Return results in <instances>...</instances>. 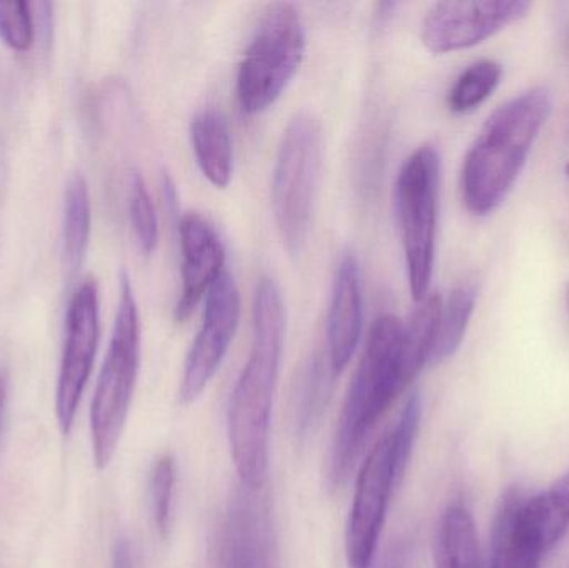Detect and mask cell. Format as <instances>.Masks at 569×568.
Segmentation results:
<instances>
[{
    "label": "cell",
    "instance_id": "cell-20",
    "mask_svg": "<svg viewBox=\"0 0 569 568\" xmlns=\"http://www.w3.org/2000/svg\"><path fill=\"white\" fill-rule=\"evenodd\" d=\"M525 500L528 516L540 530L548 550L553 549L569 530V472L550 489Z\"/></svg>",
    "mask_w": 569,
    "mask_h": 568
},
{
    "label": "cell",
    "instance_id": "cell-25",
    "mask_svg": "<svg viewBox=\"0 0 569 568\" xmlns=\"http://www.w3.org/2000/svg\"><path fill=\"white\" fill-rule=\"evenodd\" d=\"M421 420V399L418 393H413L405 403L401 412L400 422H398L393 436L395 450V476H397V486H400L410 464L411 454H413L415 442H417L418 429Z\"/></svg>",
    "mask_w": 569,
    "mask_h": 568
},
{
    "label": "cell",
    "instance_id": "cell-22",
    "mask_svg": "<svg viewBox=\"0 0 569 568\" xmlns=\"http://www.w3.org/2000/svg\"><path fill=\"white\" fill-rule=\"evenodd\" d=\"M176 460L169 454L156 460L150 474V500L153 522L162 539H169L173 522V492H176Z\"/></svg>",
    "mask_w": 569,
    "mask_h": 568
},
{
    "label": "cell",
    "instance_id": "cell-5",
    "mask_svg": "<svg viewBox=\"0 0 569 568\" xmlns=\"http://www.w3.org/2000/svg\"><path fill=\"white\" fill-rule=\"evenodd\" d=\"M321 153L320 120L313 113H297L284 129L272 183L273 216L284 249L291 257L303 252L310 232Z\"/></svg>",
    "mask_w": 569,
    "mask_h": 568
},
{
    "label": "cell",
    "instance_id": "cell-1",
    "mask_svg": "<svg viewBox=\"0 0 569 568\" xmlns=\"http://www.w3.org/2000/svg\"><path fill=\"white\" fill-rule=\"evenodd\" d=\"M284 339L282 293L263 277L253 299V343L230 397L229 440L240 486L263 490L270 479V422Z\"/></svg>",
    "mask_w": 569,
    "mask_h": 568
},
{
    "label": "cell",
    "instance_id": "cell-3",
    "mask_svg": "<svg viewBox=\"0 0 569 568\" xmlns=\"http://www.w3.org/2000/svg\"><path fill=\"white\" fill-rule=\"evenodd\" d=\"M413 382L405 350V323L397 316L378 317L351 379L338 420L330 457L331 487L350 476L368 437L398 396Z\"/></svg>",
    "mask_w": 569,
    "mask_h": 568
},
{
    "label": "cell",
    "instance_id": "cell-17",
    "mask_svg": "<svg viewBox=\"0 0 569 568\" xmlns=\"http://www.w3.org/2000/svg\"><path fill=\"white\" fill-rule=\"evenodd\" d=\"M437 568H485L477 524L467 507L453 504L445 510L435 539Z\"/></svg>",
    "mask_w": 569,
    "mask_h": 568
},
{
    "label": "cell",
    "instance_id": "cell-13",
    "mask_svg": "<svg viewBox=\"0 0 569 568\" xmlns=\"http://www.w3.org/2000/svg\"><path fill=\"white\" fill-rule=\"evenodd\" d=\"M361 327L363 286L360 262L353 253H347L335 272L327 317V356L335 377L340 376L350 363L360 343Z\"/></svg>",
    "mask_w": 569,
    "mask_h": 568
},
{
    "label": "cell",
    "instance_id": "cell-12",
    "mask_svg": "<svg viewBox=\"0 0 569 568\" xmlns=\"http://www.w3.org/2000/svg\"><path fill=\"white\" fill-rule=\"evenodd\" d=\"M180 250H182V290L176 307L177 322H186L200 300L223 273L226 249L212 223L199 212L180 217Z\"/></svg>",
    "mask_w": 569,
    "mask_h": 568
},
{
    "label": "cell",
    "instance_id": "cell-2",
    "mask_svg": "<svg viewBox=\"0 0 569 568\" xmlns=\"http://www.w3.org/2000/svg\"><path fill=\"white\" fill-rule=\"evenodd\" d=\"M551 109V93L531 89L488 117L461 170V193L471 213L488 216L510 196Z\"/></svg>",
    "mask_w": 569,
    "mask_h": 568
},
{
    "label": "cell",
    "instance_id": "cell-24",
    "mask_svg": "<svg viewBox=\"0 0 569 568\" xmlns=\"http://www.w3.org/2000/svg\"><path fill=\"white\" fill-rule=\"evenodd\" d=\"M36 37L32 9L26 0L0 2V39L17 52H26Z\"/></svg>",
    "mask_w": 569,
    "mask_h": 568
},
{
    "label": "cell",
    "instance_id": "cell-26",
    "mask_svg": "<svg viewBox=\"0 0 569 568\" xmlns=\"http://www.w3.org/2000/svg\"><path fill=\"white\" fill-rule=\"evenodd\" d=\"M112 568H136L133 550L129 540L120 539L116 547H113Z\"/></svg>",
    "mask_w": 569,
    "mask_h": 568
},
{
    "label": "cell",
    "instance_id": "cell-29",
    "mask_svg": "<svg viewBox=\"0 0 569 568\" xmlns=\"http://www.w3.org/2000/svg\"><path fill=\"white\" fill-rule=\"evenodd\" d=\"M567 172H568V176H569V163H568V167H567Z\"/></svg>",
    "mask_w": 569,
    "mask_h": 568
},
{
    "label": "cell",
    "instance_id": "cell-28",
    "mask_svg": "<svg viewBox=\"0 0 569 568\" xmlns=\"http://www.w3.org/2000/svg\"><path fill=\"white\" fill-rule=\"evenodd\" d=\"M568 309H569V290H568Z\"/></svg>",
    "mask_w": 569,
    "mask_h": 568
},
{
    "label": "cell",
    "instance_id": "cell-9",
    "mask_svg": "<svg viewBox=\"0 0 569 568\" xmlns=\"http://www.w3.org/2000/svg\"><path fill=\"white\" fill-rule=\"evenodd\" d=\"M395 487L393 436L388 434L368 452L355 482L353 504L345 536L348 568H373Z\"/></svg>",
    "mask_w": 569,
    "mask_h": 568
},
{
    "label": "cell",
    "instance_id": "cell-11",
    "mask_svg": "<svg viewBox=\"0 0 569 568\" xmlns=\"http://www.w3.org/2000/svg\"><path fill=\"white\" fill-rule=\"evenodd\" d=\"M530 7L523 0L438 2L423 19L421 40L433 53L470 49L523 19Z\"/></svg>",
    "mask_w": 569,
    "mask_h": 568
},
{
    "label": "cell",
    "instance_id": "cell-7",
    "mask_svg": "<svg viewBox=\"0 0 569 568\" xmlns=\"http://www.w3.org/2000/svg\"><path fill=\"white\" fill-rule=\"evenodd\" d=\"M305 29L297 7L279 2L267 7L247 47L237 77V97L247 113L272 107L300 69Z\"/></svg>",
    "mask_w": 569,
    "mask_h": 568
},
{
    "label": "cell",
    "instance_id": "cell-14",
    "mask_svg": "<svg viewBox=\"0 0 569 568\" xmlns=\"http://www.w3.org/2000/svg\"><path fill=\"white\" fill-rule=\"evenodd\" d=\"M260 490L240 487L230 504L226 568H276L270 507Z\"/></svg>",
    "mask_w": 569,
    "mask_h": 568
},
{
    "label": "cell",
    "instance_id": "cell-10",
    "mask_svg": "<svg viewBox=\"0 0 569 568\" xmlns=\"http://www.w3.org/2000/svg\"><path fill=\"white\" fill-rule=\"evenodd\" d=\"M240 322V293L229 272L207 293L202 326L187 357L180 383V402L190 406L207 389L222 366Z\"/></svg>",
    "mask_w": 569,
    "mask_h": 568
},
{
    "label": "cell",
    "instance_id": "cell-23",
    "mask_svg": "<svg viewBox=\"0 0 569 568\" xmlns=\"http://www.w3.org/2000/svg\"><path fill=\"white\" fill-rule=\"evenodd\" d=\"M129 212L137 243L143 256H150L159 243V219L146 180L139 172H133L130 179Z\"/></svg>",
    "mask_w": 569,
    "mask_h": 568
},
{
    "label": "cell",
    "instance_id": "cell-21",
    "mask_svg": "<svg viewBox=\"0 0 569 568\" xmlns=\"http://www.w3.org/2000/svg\"><path fill=\"white\" fill-rule=\"evenodd\" d=\"M503 69L495 60L471 63L451 87L448 107L455 113H468L480 107L500 83Z\"/></svg>",
    "mask_w": 569,
    "mask_h": 568
},
{
    "label": "cell",
    "instance_id": "cell-19",
    "mask_svg": "<svg viewBox=\"0 0 569 568\" xmlns=\"http://www.w3.org/2000/svg\"><path fill=\"white\" fill-rule=\"evenodd\" d=\"M477 299L478 287L471 280H465L451 290L447 302L441 306L440 323H438L437 340H435L430 363L445 362L460 349L470 326Z\"/></svg>",
    "mask_w": 569,
    "mask_h": 568
},
{
    "label": "cell",
    "instance_id": "cell-15",
    "mask_svg": "<svg viewBox=\"0 0 569 568\" xmlns=\"http://www.w3.org/2000/svg\"><path fill=\"white\" fill-rule=\"evenodd\" d=\"M550 550L525 510V496L510 490L493 520L490 568H540Z\"/></svg>",
    "mask_w": 569,
    "mask_h": 568
},
{
    "label": "cell",
    "instance_id": "cell-8",
    "mask_svg": "<svg viewBox=\"0 0 569 568\" xmlns=\"http://www.w3.org/2000/svg\"><path fill=\"white\" fill-rule=\"evenodd\" d=\"M100 339L99 287L83 280L67 309L66 342L57 379L56 416L62 434L72 430L77 409L89 382Z\"/></svg>",
    "mask_w": 569,
    "mask_h": 568
},
{
    "label": "cell",
    "instance_id": "cell-16",
    "mask_svg": "<svg viewBox=\"0 0 569 568\" xmlns=\"http://www.w3.org/2000/svg\"><path fill=\"white\" fill-rule=\"evenodd\" d=\"M193 153L203 176L217 189H226L233 176V146L229 120L222 110L207 107L190 123Z\"/></svg>",
    "mask_w": 569,
    "mask_h": 568
},
{
    "label": "cell",
    "instance_id": "cell-6",
    "mask_svg": "<svg viewBox=\"0 0 569 568\" xmlns=\"http://www.w3.org/2000/svg\"><path fill=\"white\" fill-rule=\"evenodd\" d=\"M440 177V153L433 146H421L405 160L395 186V209L407 257L408 282L411 297L418 303L430 293L433 277Z\"/></svg>",
    "mask_w": 569,
    "mask_h": 568
},
{
    "label": "cell",
    "instance_id": "cell-18",
    "mask_svg": "<svg viewBox=\"0 0 569 568\" xmlns=\"http://www.w3.org/2000/svg\"><path fill=\"white\" fill-rule=\"evenodd\" d=\"M92 226L89 183L80 172L67 180L63 197V260L70 273H76L86 260Z\"/></svg>",
    "mask_w": 569,
    "mask_h": 568
},
{
    "label": "cell",
    "instance_id": "cell-27",
    "mask_svg": "<svg viewBox=\"0 0 569 568\" xmlns=\"http://www.w3.org/2000/svg\"><path fill=\"white\" fill-rule=\"evenodd\" d=\"M7 396H9V376L6 370H0V427H2L3 413H6Z\"/></svg>",
    "mask_w": 569,
    "mask_h": 568
},
{
    "label": "cell",
    "instance_id": "cell-4",
    "mask_svg": "<svg viewBox=\"0 0 569 568\" xmlns=\"http://www.w3.org/2000/svg\"><path fill=\"white\" fill-rule=\"evenodd\" d=\"M119 306L109 350L90 407V436L97 470H106L126 429L140 366V317L129 276H120Z\"/></svg>",
    "mask_w": 569,
    "mask_h": 568
}]
</instances>
